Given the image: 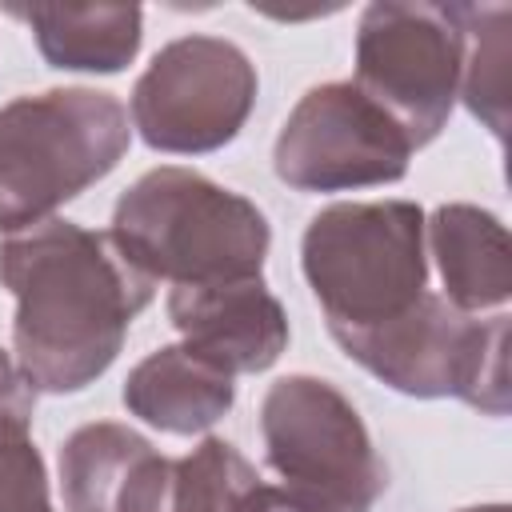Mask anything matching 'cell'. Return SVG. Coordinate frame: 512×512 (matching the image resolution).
<instances>
[{
  "instance_id": "obj_8",
  "label": "cell",
  "mask_w": 512,
  "mask_h": 512,
  "mask_svg": "<svg viewBox=\"0 0 512 512\" xmlns=\"http://www.w3.org/2000/svg\"><path fill=\"white\" fill-rule=\"evenodd\" d=\"M256 64L224 36H180L164 44L132 84V128L156 152H216L252 116Z\"/></svg>"
},
{
  "instance_id": "obj_11",
  "label": "cell",
  "mask_w": 512,
  "mask_h": 512,
  "mask_svg": "<svg viewBox=\"0 0 512 512\" xmlns=\"http://www.w3.org/2000/svg\"><path fill=\"white\" fill-rule=\"evenodd\" d=\"M172 460L116 420L80 424L60 444V492L68 512H160Z\"/></svg>"
},
{
  "instance_id": "obj_18",
  "label": "cell",
  "mask_w": 512,
  "mask_h": 512,
  "mask_svg": "<svg viewBox=\"0 0 512 512\" xmlns=\"http://www.w3.org/2000/svg\"><path fill=\"white\" fill-rule=\"evenodd\" d=\"M252 512H332L328 504H320L316 496H308V492H296V488H288V484H264L260 480V488H256V500H252Z\"/></svg>"
},
{
  "instance_id": "obj_14",
  "label": "cell",
  "mask_w": 512,
  "mask_h": 512,
  "mask_svg": "<svg viewBox=\"0 0 512 512\" xmlns=\"http://www.w3.org/2000/svg\"><path fill=\"white\" fill-rule=\"evenodd\" d=\"M40 56L60 72H124L144 36V12L136 4H96V8H20Z\"/></svg>"
},
{
  "instance_id": "obj_15",
  "label": "cell",
  "mask_w": 512,
  "mask_h": 512,
  "mask_svg": "<svg viewBox=\"0 0 512 512\" xmlns=\"http://www.w3.org/2000/svg\"><path fill=\"white\" fill-rule=\"evenodd\" d=\"M36 388L16 356L0 348V512H56L48 472L32 444Z\"/></svg>"
},
{
  "instance_id": "obj_6",
  "label": "cell",
  "mask_w": 512,
  "mask_h": 512,
  "mask_svg": "<svg viewBox=\"0 0 512 512\" xmlns=\"http://www.w3.org/2000/svg\"><path fill=\"white\" fill-rule=\"evenodd\" d=\"M268 468L332 512H372L388 488V468L356 404L320 376H280L260 404Z\"/></svg>"
},
{
  "instance_id": "obj_16",
  "label": "cell",
  "mask_w": 512,
  "mask_h": 512,
  "mask_svg": "<svg viewBox=\"0 0 512 512\" xmlns=\"http://www.w3.org/2000/svg\"><path fill=\"white\" fill-rule=\"evenodd\" d=\"M256 488V468L228 440L208 436L188 456L172 460L160 512H252Z\"/></svg>"
},
{
  "instance_id": "obj_19",
  "label": "cell",
  "mask_w": 512,
  "mask_h": 512,
  "mask_svg": "<svg viewBox=\"0 0 512 512\" xmlns=\"http://www.w3.org/2000/svg\"><path fill=\"white\" fill-rule=\"evenodd\" d=\"M464 512H512L508 504H484V508H464Z\"/></svg>"
},
{
  "instance_id": "obj_12",
  "label": "cell",
  "mask_w": 512,
  "mask_h": 512,
  "mask_svg": "<svg viewBox=\"0 0 512 512\" xmlns=\"http://www.w3.org/2000/svg\"><path fill=\"white\" fill-rule=\"evenodd\" d=\"M428 248L436 256L444 300L460 312L504 308L512 296V244L508 228L476 204H440L424 220Z\"/></svg>"
},
{
  "instance_id": "obj_4",
  "label": "cell",
  "mask_w": 512,
  "mask_h": 512,
  "mask_svg": "<svg viewBox=\"0 0 512 512\" xmlns=\"http://www.w3.org/2000/svg\"><path fill=\"white\" fill-rule=\"evenodd\" d=\"M300 268L332 336L384 324L428 292L424 212L412 200L328 204L304 228Z\"/></svg>"
},
{
  "instance_id": "obj_9",
  "label": "cell",
  "mask_w": 512,
  "mask_h": 512,
  "mask_svg": "<svg viewBox=\"0 0 512 512\" xmlns=\"http://www.w3.org/2000/svg\"><path fill=\"white\" fill-rule=\"evenodd\" d=\"M404 128L352 80L308 88L280 124L272 168L296 192H348L396 184L408 172Z\"/></svg>"
},
{
  "instance_id": "obj_3",
  "label": "cell",
  "mask_w": 512,
  "mask_h": 512,
  "mask_svg": "<svg viewBox=\"0 0 512 512\" xmlns=\"http://www.w3.org/2000/svg\"><path fill=\"white\" fill-rule=\"evenodd\" d=\"M128 108L100 88H48L0 108V232H24L128 152Z\"/></svg>"
},
{
  "instance_id": "obj_13",
  "label": "cell",
  "mask_w": 512,
  "mask_h": 512,
  "mask_svg": "<svg viewBox=\"0 0 512 512\" xmlns=\"http://www.w3.org/2000/svg\"><path fill=\"white\" fill-rule=\"evenodd\" d=\"M232 400V376L192 356L184 344H164L148 352L124 380V408L172 436L208 432L232 408Z\"/></svg>"
},
{
  "instance_id": "obj_7",
  "label": "cell",
  "mask_w": 512,
  "mask_h": 512,
  "mask_svg": "<svg viewBox=\"0 0 512 512\" xmlns=\"http://www.w3.org/2000/svg\"><path fill=\"white\" fill-rule=\"evenodd\" d=\"M464 4L376 0L356 28V88L424 148L440 136L460 96Z\"/></svg>"
},
{
  "instance_id": "obj_17",
  "label": "cell",
  "mask_w": 512,
  "mask_h": 512,
  "mask_svg": "<svg viewBox=\"0 0 512 512\" xmlns=\"http://www.w3.org/2000/svg\"><path fill=\"white\" fill-rule=\"evenodd\" d=\"M508 4H464V68L460 96L476 120L504 140L508 128Z\"/></svg>"
},
{
  "instance_id": "obj_10",
  "label": "cell",
  "mask_w": 512,
  "mask_h": 512,
  "mask_svg": "<svg viewBox=\"0 0 512 512\" xmlns=\"http://www.w3.org/2000/svg\"><path fill=\"white\" fill-rule=\"evenodd\" d=\"M168 320L184 336V348L228 376L264 372L288 348L284 304L260 276L220 284H176L168 296Z\"/></svg>"
},
{
  "instance_id": "obj_2",
  "label": "cell",
  "mask_w": 512,
  "mask_h": 512,
  "mask_svg": "<svg viewBox=\"0 0 512 512\" xmlns=\"http://www.w3.org/2000/svg\"><path fill=\"white\" fill-rule=\"evenodd\" d=\"M108 236L144 276L172 284L260 276L272 244V228L248 196L176 164L144 172L116 200Z\"/></svg>"
},
{
  "instance_id": "obj_5",
  "label": "cell",
  "mask_w": 512,
  "mask_h": 512,
  "mask_svg": "<svg viewBox=\"0 0 512 512\" xmlns=\"http://www.w3.org/2000/svg\"><path fill=\"white\" fill-rule=\"evenodd\" d=\"M332 340L344 348V356L404 396H456L488 416H504L512 404L504 312L476 320L472 312L448 304L440 292H424L400 316L372 328L336 332Z\"/></svg>"
},
{
  "instance_id": "obj_1",
  "label": "cell",
  "mask_w": 512,
  "mask_h": 512,
  "mask_svg": "<svg viewBox=\"0 0 512 512\" xmlns=\"http://www.w3.org/2000/svg\"><path fill=\"white\" fill-rule=\"evenodd\" d=\"M0 284L16 296L12 356L36 392L56 396L104 376L156 296L108 232L56 216L0 240Z\"/></svg>"
}]
</instances>
